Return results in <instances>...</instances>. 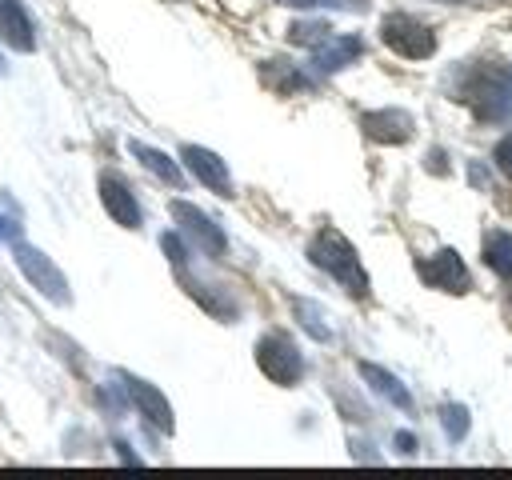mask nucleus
<instances>
[{
    "label": "nucleus",
    "mask_w": 512,
    "mask_h": 480,
    "mask_svg": "<svg viewBox=\"0 0 512 480\" xmlns=\"http://www.w3.org/2000/svg\"><path fill=\"white\" fill-rule=\"evenodd\" d=\"M308 260H312L316 268L332 272L352 296H368V276H364V268H360V256H356V248H352L336 228H320V232H316V240L308 244Z\"/></svg>",
    "instance_id": "obj_1"
},
{
    "label": "nucleus",
    "mask_w": 512,
    "mask_h": 480,
    "mask_svg": "<svg viewBox=\"0 0 512 480\" xmlns=\"http://www.w3.org/2000/svg\"><path fill=\"white\" fill-rule=\"evenodd\" d=\"M12 260H16V268L28 276V284L40 288L52 304H72L68 280H64V272L52 264L48 252H40V248H32V244H24V240L16 236V240H12Z\"/></svg>",
    "instance_id": "obj_2"
},
{
    "label": "nucleus",
    "mask_w": 512,
    "mask_h": 480,
    "mask_svg": "<svg viewBox=\"0 0 512 480\" xmlns=\"http://www.w3.org/2000/svg\"><path fill=\"white\" fill-rule=\"evenodd\" d=\"M508 88H512V68H476L464 100L476 108L480 120H508Z\"/></svg>",
    "instance_id": "obj_3"
},
{
    "label": "nucleus",
    "mask_w": 512,
    "mask_h": 480,
    "mask_svg": "<svg viewBox=\"0 0 512 480\" xmlns=\"http://www.w3.org/2000/svg\"><path fill=\"white\" fill-rule=\"evenodd\" d=\"M256 364L272 384H296L304 376V356L284 332H268L256 340Z\"/></svg>",
    "instance_id": "obj_4"
},
{
    "label": "nucleus",
    "mask_w": 512,
    "mask_h": 480,
    "mask_svg": "<svg viewBox=\"0 0 512 480\" xmlns=\"http://www.w3.org/2000/svg\"><path fill=\"white\" fill-rule=\"evenodd\" d=\"M380 36H384V44H388L392 52H400V56H408V60H424V56L436 52V36H432V28L420 24L416 16H404V12L384 16Z\"/></svg>",
    "instance_id": "obj_5"
},
{
    "label": "nucleus",
    "mask_w": 512,
    "mask_h": 480,
    "mask_svg": "<svg viewBox=\"0 0 512 480\" xmlns=\"http://www.w3.org/2000/svg\"><path fill=\"white\" fill-rule=\"evenodd\" d=\"M416 272L428 288H440V292H468V268L464 260L452 252V248H440L436 256H424L416 260Z\"/></svg>",
    "instance_id": "obj_6"
},
{
    "label": "nucleus",
    "mask_w": 512,
    "mask_h": 480,
    "mask_svg": "<svg viewBox=\"0 0 512 480\" xmlns=\"http://www.w3.org/2000/svg\"><path fill=\"white\" fill-rule=\"evenodd\" d=\"M172 216H176L180 228L200 244V252H208V256H224L228 240H224V228L212 224V216H204V212H200L196 204H188V200H176V204H172Z\"/></svg>",
    "instance_id": "obj_7"
},
{
    "label": "nucleus",
    "mask_w": 512,
    "mask_h": 480,
    "mask_svg": "<svg viewBox=\"0 0 512 480\" xmlns=\"http://www.w3.org/2000/svg\"><path fill=\"white\" fill-rule=\"evenodd\" d=\"M120 376V384H124V392H128V400L140 408V416L148 420V424H156L160 432H172V408H168V400L160 396V388H152L148 380H140V376H128V372H116Z\"/></svg>",
    "instance_id": "obj_8"
},
{
    "label": "nucleus",
    "mask_w": 512,
    "mask_h": 480,
    "mask_svg": "<svg viewBox=\"0 0 512 480\" xmlns=\"http://www.w3.org/2000/svg\"><path fill=\"white\" fill-rule=\"evenodd\" d=\"M184 164L192 168V176L200 180V184H208L216 196H232V176H228V168H224V160L216 156V152H208V148H200V144H184Z\"/></svg>",
    "instance_id": "obj_9"
},
{
    "label": "nucleus",
    "mask_w": 512,
    "mask_h": 480,
    "mask_svg": "<svg viewBox=\"0 0 512 480\" xmlns=\"http://www.w3.org/2000/svg\"><path fill=\"white\" fill-rule=\"evenodd\" d=\"M100 200H104V208H108V216H112L116 224L140 228V204H136L132 188H128L120 176H112V172L100 176Z\"/></svg>",
    "instance_id": "obj_10"
},
{
    "label": "nucleus",
    "mask_w": 512,
    "mask_h": 480,
    "mask_svg": "<svg viewBox=\"0 0 512 480\" xmlns=\"http://www.w3.org/2000/svg\"><path fill=\"white\" fill-rule=\"evenodd\" d=\"M360 128L380 144H404L412 136V116L404 108H380V112H364Z\"/></svg>",
    "instance_id": "obj_11"
},
{
    "label": "nucleus",
    "mask_w": 512,
    "mask_h": 480,
    "mask_svg": "<svg viewBox=\"0 0 512 480\" xmlns=\"http://www.w3.org/2000/svg\"><path fill=\"white\" fill-rule=\"evenodd\" d=\"M0 40L16 52H32L36 36H32V20L24 12L20 0H0Z\"/></svg>",
    "instance_id": "obj_12"
},
{
    "label": "nucleus",
    "mask_w": 512,
    "mask_h": 480,
    "mask_svg": "<svg viewBox=\"0 0 512 480\" xmlns=\"http://www.w3.org/2000/svg\"><path fill=\"white\" fill-rule=\"evenodd\" d=\"M364 52V44L356 40V36H328L324 44H316V56H312V68L320 72V76H332V72H340V68H348L356 56Z\"/></svg>",
    "instance_id": "obj_13"
},
{
    "label": "nucleus",
    "mask_w": 512,
    "mask_h": 480,
    "mask_svg": "<svg viewBox=\"0 0 512 480\" xmlns=\"http://www.w3.org/2000/svg\"><path fill=\"white\" fill-rule=\"evenodd\" d=\"M128 152H132V156H136V160H140V164H144L152 176H160L164 184L180 188V180H184V176H180L176 160H168L160 148H152V144H144V140H128Z\"/></svg>",
    "instance_id": "obj_14"
},
{
    "label": "nucleus",
    "mask_w": 512,
    "mask_h": 480,
    "mask_svg": "<svg viewBox=\"0 0 512 480\" xmlns=\"http://www.w3.org/2000/svg\"><path fill=\"white\" fill-rule=\"evenodd\" d=\"M360 376L372 384V392H380V396H384V400H392L396 408H412L408 388H404V384H400L392 372H384L380 364H368V360H364V364H360Z\"/></svg>",
    "instance_id": "obj_15"
},
{
    "label": "nucleus",
    "mask_w": 512,
    "mask_h": 480,
    "mask_svg": "<svg viewBox=\"0 0 512 480\" xmlns=\"http://www.w3.org/2000/svg\"><path fill=\"white\" fill-rule=\"evenodd\" d=\"M484 264H488L496 276L512 280V232H492V236L484 240Z\"/></svg>",
    "instance_id": "obj_16"
},
{
    "label": "nucleus",
    "mask_w": 512,
    "mask_h": 480,
    "mask_svg": "<svg viewBox=\"0 0 512 480\" xmlns=\"http://www.w3.org/2000/svg\"><path fill=\"white\" fill-rule=\"evenodd\" d=\"M292 308H296V316H300V324H304V332H308L312 340H332V328L324 324V312H320L312 300H296Z\"/></svg>",
    "instance_id": "obj_17"
},
{
    "label": "nucleus",
    "mask_w": 512,
    "mask_h": 480,
    "mask_svg": "<svg viewBox=\"0 0 512 480\" xmlns=\"http://www.w3.org/2000/svg\"><path fill=\"white\" fill-rule=\"evenodd\" d=\"M328 36H332V28H328L324 20H300V24L288 28V40H292V44H308V48L324 44Z\"/></svg>",
    "instance_id": "obj_18"
},
{
    "label": "nucleus",
    "mask_w": 512,
    "mask_h": 480,
    "mask_svg": "<svg viewBox=\"0 0 512 480\" xmlns=\"http://www.w3.org/2000/svg\"><path fill=\"white\" fill-rule=\"evenodd\" d=\"M444 432H448V440H464L468 436V408L464 404H444Z\"/></svg>",
    "instance_id": "obj_19"
},
{
    "label": "nucleus",
    "mask_w": 512,
    "mask_h": 480,
    "mask_svg": "<svg viewBox=\"0 0 512 480\" xmlns=\"http://www.w3.org/2000/svg\"><path fill=\"white\" fill-rule=\"evenodd\" d=\"M160 248L168 252V260H172L176 268H184V244H180L176 232H164V236H160Z\"/></svg>",
    "instance_id": "obj_20"
},
{
    "label": "nucleus",
    "mask_w": 512,
    "mask_h": 480,
    "mask_svg": "<svg viewBox=\"0 0 512 480\" xmlns=\"http://www.w3.org/2000/svg\"><path fill=\"white\" fill-rule=\"evenodd\" d=\"M492 156H496V168H500L504 176H512V136H504V140L496 144V152H492Z\"/></svg>",
    "instance_id": "obj_21"
},
{
    "label": "nucleus",
    "mask_w": 512,
    "mask_h": 480,
    "mask_svg": "<svg viewBox=\"0 0 512 480\" xmlns=\"http://www.w3.org/2000/svg\"><path fill=\"white\" fill-rule=\"evenodd\" d=\"M280 4H292V8H316V4H328V8H364V4H352V0H280Z\"/></svg>",
    "instance_id": "obj_22"
},
{
    "label": "nucleus",
    "mask_w": 512,
    "mask_h": 480,
    "mask_svg": "<svg viewBox=\"0 0 512 480\" xmlns=\"http://www.w3.org/2000/svg\"><path fill=\"white\" fill-rule=\"evenodd\" d=\"M16 236H20V224H16V220H4V216H0V240H16Z\"/></svg>",
    "instance_id": "obj_23"
},
{
    "label": "nucleus",
    "mask_w": 512,
    "mask_h": 480,
    "mask_svg": "<svg viewBox=\"0 0 512 480\" xmlns=\"http://www.w3.org/2000/svg\"><path fill=\"white\" fill-rule=\"evenodd\" d=\"M396 448L400 452H416V436L412 432H396Z\"/></svg>",
    "instance_id": "obj_24"
},
{
    "label": "nucleus",
    "mask_w": 512,
    "mask_h": 480,
    "mask_svg": "<svg viewBox=\"0 0 512 480\" xmlns=\"http://www.w3.org/2000/svg\"><path fill=\"white\" fill-rule=\"evenodd\" d=\"M508 120H512V88H508Z\"/></svg>",
    "instance_id": "obj_25"
},
{
    "label": "nucleus",
    "mask_w": 512,
    "mask_h": 480,
    "mask_svg": "<svg viewBox=\"0 0 512 480\" xmlns=\"http://www.w3.org/2000/svg\"><path fill=\"white\" fill-rule=\"evenodd\" d=\"M0 72H4V56H0Z\"/></svg>",
    "instance_id": "obj_26"
}]
</instances>
